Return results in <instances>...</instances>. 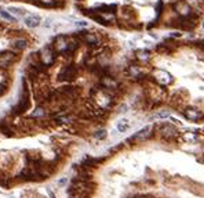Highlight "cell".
<instances>
[{
    "instance_id": "15",
    "label": "cell",
    "mask_w": 204,
    "mask_h": 198,
    "mask_svg": "<svg viewBox=\"0 0 204 198\" xmlns=\"http://www.w3.org/2000/svg\"><path fill=\"white\" fill-rule=\"evenodd\" d=\"M202 161H203V162H204V158H202Z\"/></svg>"
},
{
    "instance_id": "16",
    "label": "cell",
    "mask_w": 204,
    "mask_h": 198,
    "mask_svg": "<svg viewBox=\"0 0 204 198\" xmlns=\"http://www.w3.org/2000/svg\"><path fill=\"white\" fill-rule=\"evenodd\" d=\"M203 26H204V24H203Z\"/></svg>"
},
{
    "instance_id": "9",
    "label": "cell",
    "mask_w": 204,
    "mask_h": 198,
    "mask_svg": "<svg viewBox=\"0 0 204 198\" xmlns=\"http://www.w3.org/2000/svg\"><path fill=\"white\" fill-rule=\"evenodd\" d=\"M94 137L95 139H98V140H103V139L106 137V130H98V132H95L94 133Z\"/></svg>"
},
{
    "instance_id": "12",
    "label": "cell",
    "mask_w": 204,
    "mask_h": 198,
    "mask_svg": "<svg viewBox=\"0 0 204 198\" xmlns=\"http://www.w3.org/2000/svg\"><path fill=\"white\" fill-rule=\"evenodd\" d=\"M156 117H157V118H168V117H170V112H159Z\"/></svg>"
},
{
    "instance_id": "2",
    "label": "cell",
    "mask_w": 204,
    "mask_h": 198,
    "mask_svg": "<svg viewBox=\"0 0 204 198\" xmlns=\"http://www.w3.org/2000/svg\"><path fill=\"white\" fill-rule=\"evenodd\" d=\"M174 11H177L179 15H182V18L189 17L190 15V13H192L189 4L186 2H182V0H179V2H177L175 4H174Z\"/></svg>"
},
{
    "instance_id": "17",
    "label": "cell",
    "mask_w": 204,
    "mask_h": 198,
    "mask_svg": "<svg viewBox=\"0 0 204 198\" xmlns=\"http://www.w3.org/2000/svg\"><path fill=\"white\" fill-rule=\"evenodd\" d=\"M137 198H139V197H137Z\"/></svg>"
},
{
    "instance_id": "14",
    "label": "cell",
    "mask_w": 204,
    "mask_h": 198,
    "mask_svg": "<svg viewBox=\"0 0 204 198\" xmlns=\"http://www.w3.org/2000/svg\"><path fill=\"white\" fill-rule=\"evenodd\" d=\"M171 36H173V37H181V33H179V32H173Z\"/></svg>"
},
{
    "instance_id": "11",
    "label": "cell",
    "mask_w": 204,
    "mask_h": 198,
    "mask_svg": "<svg viewBox=\"0 0 204 198\" xmlns=\"http://www.w3.org/2000/svg\"><path fill=\"white\" fill-rule=\"evenodd\" d=\"M0 14H2L3 17H4L6 20H8V21H13V22H17V20L14 18L11 14H8V13H6V11H0Z\"/></svg>"
},
{
    "instance_id": "4",
    "label": "cell",
    "mask_w": 204,
    "mask_h": 198,
    "mask_svg": "<svg viewBox=\"0 0 204 198\" xmlns=\"http://www.w3.org/2000/svg\"><path fill=\"white\" fill-rule=\"evenodd\" d=\"M175 133H177V130L174 129V126L168 125V123H164V125L159 126V134L164 139L173 137V136H175Z\"/></svg>"
},
{
    "instance_id": "13",
    "label": "cell",
    "mask_w": 204,
    "mask_h": 198,
    "mask_svg": "<svg viewBox=\"0 0 204 198\" xmlns=\"http://www.w3.org/2000/svg\"><path fill=\"white\" fill-rule=\"evenodd\" d=\"M4 91H6V86L0 83V96H3V93H4Z\"/></svg>"
},
{
    "instance_id": "5",
    "label": "cell",
    "mask_w": 204,
    "mask_h": 198,
    "mask_svg": "<svg viewBox=\"0 0 204 198\" xmlns=\"http://www.w3.org/2000/svg\"><path fill=\"white\" fill-rule=\"evenodd\" d=\"M184 115H185V118L186 119H189V121H199V119H202L203 118V114L200 111H197V110H194V108H186V110L184 111Z\"/></svg>"
},
{
    "instance_id": "7",
    "label": "cell",
    "mask_w": 204,
    "mask_h": 198,
    "mask_svg": "<svg viewBox=\"0 0 204 198\" xmlns=\"http://www.w3.org/2000/svg\"><path fill=\"white\" fill-rule=\"evenodd\" d=\"M128 126H130L128 121H127V119H120L119 122H117V130H119V132H126L127 129H128Z\"/></svg>"
},
{
    "instance_id": "3",
    "label": "cell",
    "mask_w": 204,
    "mask_h": 198,
    "mask_svg": "<svg viewBox=\"0 0 204 198\" xmlns=\"http://www.w3.org/2000/svg\"><path fill=\"white\" fill-rule=\"evenodd\" d=\"M155 79L159 85H161V86H167V85H170L171 82H173L171 75L168 72H165V71H156Z\"/></svg>"
},
{
    "instance_id": "1",
    "label": "cell",
    "mask_w": 204,
    "mask_h": 198,
    "mask_svg": "<svg viewBox=\"0 0 204 198\" xmlns=\"http://www.w3.org/2000/svg\"><path fill=\"white\" fill-rule=\"evenodd\" d=\"M150 134H152V126H145V128L141 129L138 133H135V134L132 136L131 139H130V141L141 143V141H145L146 139H149Z\"/></svg>"
},
{
    "instance_id": "6",
    "label": "cell",
    "mask_w": 204,
    "mask_h": 198,
    "mask_svg": "<svg viewBox=\"0 0 204 198\" xmlns=\"http://www.w3.org/2000/svg\"><path fill=\"white\" fill-rule=\"evenodd\" d=\"M23 22H25V25L29 26V28H36V26L40 25L41 18L39 15H31V17H26Z\"/></svg>"
},
{
    "instance_id": "10",
    "label": "cell",
    "mask_w": 204,
    "mask_h": 198,
    "mask_svg": "<svg viewBox=\"0 0 204 198\" xmlns=\"http://www.w3.org/2000/svg\"><path fill=\"white\" fill-rule=\"evenodd\" d=\"M139 60H142V61H146V60H149V53L148 51H138V55H137Z\"/></svg>"
},
{
    "instance_id": "8",
    "label": "cell",
    "mask_w": 204,
    "mask_h": 198,
    "mask_svg": "<svg viewBox=\"0 0 204 198\" xmlns=\"http://www.w3.org/2000/svg\"><path fill=\"white\" fill-rule=\"evenodd\" d=\"M128 73L132 76V78H138V76H139V73H141V69H139L138 67H134V65H132V67L128 68Z\"/></svg>"
}]
</instances>
